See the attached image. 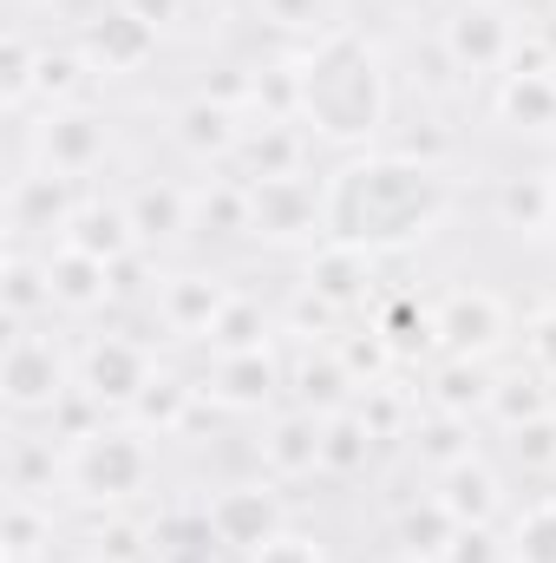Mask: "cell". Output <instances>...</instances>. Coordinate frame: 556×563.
<instances>
[{
  "label": "cell",
  "mask_w": 556,
  "mask_h": 563,
  "mask_svg": "<svg viewBox=\"0 0 556 563\" xmlns=\"http://www.w3.org/2000/svg\"><path fill=\"white\" fill-rule=\"evenodd\" d=\"M256 223V190L243 177H210L203 190H190V230L203 236H249Z\"/></svg>",
  "instance_id": "22"
},
{
  "label": "cell",
  "mask_w": 556,
  "mask_h": 563,
  "mask_svg": "<svg viewBox=\"0 0 556 563\" xmlns=\"http://www.w3.org/2000/svg\"><path fill=\"white\" fill-rule=\"evenodd\" d=\"M33 79H40V46H26L20 33L0 40V99L7 106H26L33 99Z\"/></svg>",
  "instance_id": "40"
},
{
  "label": "cell",
  "mask_w": 556,
  "mask_h": 563,
  "mask_svg": "<svg viewBox=\"0 0 556 563\" xmlns=\"http://www.w3.org/2000/svg\"><path fill=\"white\" fill-rule=\"evenodd\" d=\"M438 46L458 73L485 79V73H504L518 59V26L498 0H458L445 20H438Z\"/></svg>",
  "instance_id": "4"
},
{
  "label": "cell",
  "mask_w": 556,
  "mask_h": 563,
  "mask_svg": "<svg viewBox=\"0 0 556 563\" xmlns=\"http://www.w3.org/2000/svg\"><path fill=\"white\" fill-rule=\"evenodd\" d=\"M374 445H380V432L360 420V407H341V413L321 420V472L360 478V472L374 465Z\"/></svg>",
  "instance_id": "25"
},
{
  "label": "cell",
  "mask_w": 556,
  "mask_h": 563,
  "mask_svg": "<svg viewBox=\"0 0 556 563\" xmlns=\"http://www.w3.org/2000/svg\"><path fill=\"white\" fill-rule=\"evenodd\" d=\"M432 321H438V347L458 354V361H485V354L504 347V334H511V314H504V301H498L491 288H452V295L432 308Z\"/></svg>",
  "instance_id": "8"
},
{
  "label": "cell",
  "mask_w": 556,
  "mask_h": 563,
  "mask_svg": "<svg viewBox=\"0 0 556 563\" xmlns=\"http://www.w3.org/2000/svg\"><path fill=\"white\" fill-rule=\"evenodd\" d=\"M445 177L413 151H374L327 177V236L360 250H407L445 223Z\"/></svg>",
  "instance_id": "1"
},
{
  "label": "cell",
  "mask_w": 556,
  "mask_h": 563,
  "mask_svg": "<svg viewBox=\"0 0 556 563\" xmlns=\"http://www.w3.org/2000/svg\"><path fill=\"white\" fill-rule=\"evenodd\" d=\"M210 347H216V354H249V347H269V314H263L249 295H236V301L223 308V321L210 328Z\"/></svg>",
  "instance_id": "36"
},
{
  "label": "cell",
  "mask_w": 556,
  "mask_h": 563,
  "mask_svg": "<svg viewBox=\"0 0 556 563\" xmlns=\"http://www.w3.org/2000/svg\"><path fill=\"white\" fill-rule=\"evenodd\" d=\"M59 243H73V250H86V256H99V263L119 269L138 250V230H132L125 203H79V217H73V230Z\"/></svg>",
  "instance_id": "23"
},
{
  "label": "cell",
  "mask_w": 556,
  "mask_h": 563,
  "mask_svg": "<svg viewBox=\"0 0 556 563\" xmlns=\"http://www.w3.org/2000/svg\"><path fill=\"white\" fill-rule=\"evenodd\" d=\"M485 413L504 426V432H518V426L544 420V413H556L551 407V380L531 367V374H498L491 380V400H485Z\"/></svg>",
  "instance_id": "29"
},
{
  "label": "cell",
  "mask_w": 556,
  "mask_h": 563,
  "mask_svg": "<svg viewBox=\"0 0 556 563\" xmlns=\"http://www.w3.org/2000/svg\"><path fill=\"white\" fill-rule=\"evenodd\" d=\"M524 341H531V367H537L544 380H556V308H544V314L531 321Z\"/></svg>",
  "instance_id": "48"
},
{
  "label": "cell",
  "mask_w": 556,
  "mask_h": 563,
  "mask_svg": "<svg viewBox=\"0 0 556 563\" xmlns=\"http://www.w3.org/2000/svg\"><path fill=\"white\" fill-rule=\"evenodd\" d=\"M170 132H177V144H184L190 157L210 164V157H236V144H243L249 125H236V106H223L216 92H203V99H184V106H177V125H170Z\"/></svg>",
  "instance_id": "18"
},
{
  "label": "cell",
  "mask_w": 556,
  "mask_h": 563,
  "mask_svg": "<svg viewBox=\"0 0 556 563\" xmlns=\"http://www.w3.org/2000/svg\"><path fill=\"white\" fill-rule=\"evenodd\" d=\"M46 282H53V308L86 314V308H99V301L112 295V263H99V256L59 243V250L46 256Z\"/></svg>",
  "instance_id": "20"
},
{
  "label": "cell",
  "mask_w": 556,
  "mask_h": 563,
  "mask_svg": "<svg viewBox=\"0 0 556 563\" xmlns=\"http://www.w3.org/2000/svg\"><path fill=\"white\" fill-rule=\"evenodd\" d=\"M210 531H216V551H243L256 558L269 538H281V498L276 485H223L210 505H203Z\"/></svg>",
  "instance_id": "9"
},
{
  "label": "cell",
  "mask_w": 556,
  "mask_h": 563,
  "mask_svg": "<svg viewBox=\"0 0 556 563\" xmlns=\"http://www.w3.org/2000/svg\"><path fill=\"white\" fill-rule=\"evenodd\" d=\"M249 106H256L263 119L294 125V119H301V59H276V66H263V73L249 79Z\"/></svg>",
  "instance_id": "34"
},
{
  "label": "cell",
  "mask_w": 556,
  "mask_h": 563,
  "mask_svg": "<svg viewBox=\"0 0 556 563\" xmlns=\"http://www.w3.org/2000/svg\"><path fill=\"white\" fill-rule=\"evenodd\" d=\"M249 190H256L249 236H263V243H314V236H327V190H314L308 177H276V184H249Z\"/></svg>",
  "instance_id": "7"
},
{
  "label": "cell",
  "mask_w": 556,
  "mask_h": 563,
  "mask_svg": "<svg viewBox=\"0 0 556 563\" xmlns=\"http://www.w3.org/2000/svg\"><path fill=\"white\" fill-rule=\"evenodd\" d=\"M334 354H341V367L354 374V387H380L387 367H393V347H387L380 328H367V334H354V341H334Z\"/></svg>",
  "instance_id": "39"
},
{
  "label": "cell",
  "mask_w": 556,
  "mask_h": 563,
  "mask_svg": "<svg viewBox=\"0 0 556 563\" xmlns=\"http://www.w3.org/2000/svg\"><path fill=\"white\" fill-rule=\"evenodd\" d=\"M79 53H86L92 73H138V66H151V53H157V26H144L138 13H125V7L92 13L86 33H79Z\"/></svg>",
  "instance_id": "13"
},
{
  "label": "cell",
  "mask_w": 556,
  "mask_h": 563,
  "mask_svg": "<svg viewBox=\"0 0 556 563\" xmlns=\"http://www.w3.org/2000/svg\"><path fill=\"white\" fill-rule=\"evenodd\" d=\"M0 394H7V407H13V413H53V407L73 394L59 341H53V334H26V328H20V334L7 341V361H0Z\"/></svg>",
  "instance_id": "5"
},
{
  "label": "cell",
  "mask_w": 556,
  "mask_h": 563,
  "mask_svg": "<svg viewBox=\"0 0 556 563\" xmlns=\"http://www.w3.org/2000/svg\"><path fill=\"white\" fill-rule=\"evenodd\" d=\"M7 472H13V498H33L40 478H53V439H20Z\"/></svg>",
  "instance_id": "42"
},
{
  "label": "cell",
  "mask_w": 556,
  "mask_h": 563,
  "mask_svg": "<svg viewBox=\"0 0 556 563\" xmlns=\"http://www.w3.org/2000/svg\"><path fill=\"white\" fill-rule=\"evenodd\" d=\"M498 119L511 132H531V139H551L556 132V73L537 59V66H511L498 79Z\"/></svg>",
  "instance_id": "15"
},
{
  "label": "cell",
  "mask_w": 556,
  "mask_h": 563,
  "mask_svg": "<svg viewBox=\"0 0 556 563\" xmlns=\"http://www.w3.org/2000/svg\"><path fill=\"white\" fill-rule=\"evenodd\" d=\"M99 563H105V558H99Z\"/></svg>",
  "instance_id": "54"
},
{
  "label": "cell",
  "mask_w": 556,
  "mask_h": 563,
  "mask_svg": "<svg viewBox=\"0 0 556 563\" xmlns=\"http://www.w3.org/2000/svg\"><path fill=\"white\" fill-rule=\"evenodd\" d=\"M125 217H132V230H138V250H164V243H177V236L190 230V190L151 177V184H138V190L125 197Z\"/></svg>",
  "instance_id": "19"
},
{
  "label": "cell",
  "mask_w": 556,
  "mask_h": 563,
  "mask_svg": "<svg viewBox=\"0 0 556 563\" xmlns=\"http://www.w3.org/2000/svg\"><path fill=\"white\" fill-rule=\"evenodd\" d=\"M511 563H556V498L531 505L511 531Z\"/></svg>",
  "instance_id": "38"
},
{
  "label": "cell",
  "mask_w": 556,
  "mask_h": 563,
  "mask_svg": "<svg viewBox=\"0 0 556 563\" xmlns=\"http://www.w3.org/2000/svg\"><path fill=\"white\" fill-rule=\"evenodd\" d=\"M281 387V367L269 347H249V354H216V367H210V400L216 407H230V413H263L269 400H276Z\"/></svg>",
  "instance_id": "14"
},
{
  "label": "cell",
  "mask_w": 556,
  "mask_h": 563,
  "mask_svg": "<svg viewBox=\"0 0 556 563\" xmlns=\"http://www.w3.org/2000/svg\"><path fill=\"white\" fill-rule=\"evenodd\" d=\"M301 119L327 144H367L387 125V66L367 33L327 26L301 59Z\"/></svg>",
  "instance_id": "2"
},
{
  "label": "cell",
  "mask_w": 556,
  "mask_h": 563,
  "mask_svg": "<svg viewBox=\"0 0 556 563\" xmlns=\"http://www.w3.org/2000/svg\"><path fill=\"white\" fill-rule=\"evenodd\" d=\"M236 164H243V184L301 177V132H294V125H281V119H263V125H249V132H243Z\"/></svg>",
  "instance_id": "21"
},
{
  "label": "cell",
  "mask_w": 556,
  "mask_h": 563,
  "mask_svg": "<svg viewBox=\"0 0 556 563\" xmlns=\"http://www.w3.org/2000/svg\"><path fill=\"white\" fill-rule=\"evenodd\" d=\"M438 505L458 518V525H491L498 518V472L485 459H458L438 472Z\"/></svg>",
  "instance_id": "24"
},
{
  "label": "cell",
  "mask_w": 556,
  "mask_h": 563,
  "mask_svg": "<svg viewBox=\"0 0 556 563\" xmlns=\"http://www.w3.org/2000/svg\"><path fill=\"white\" fill-rule=\"evenodd\" d=\"M374 328L387 334L393 361H419V354H432V347H438V321H432V308H419L413 295H393V301L380 308V321H374Z\"/></svg>",
  "instance_id": "31"
},
{
  "label": "cell",
  "mask_w": 556,
  "mask_h": 563,
  "mask_svg": "<svg viewBox=\"0 0 556 563\" xmlns=\"http://www.w3.org/2000/svg\"><path fill=\"white\" fill-rule=\"evenodd\" d=\"M73 217H79L73 177H59V170H26V177H13V190H7V223H13V236H66Z\"/></svg>",
  "instance_id": "12"
},
{
  "label": "cell",
  "mask_w": 556,
  "mask_h": 563,
  "mask_svg": "<svg viewBox=\"0 0 556 563\" xmlns=\"http://www.w3.org/2000/svg\"><path fill=\"white\" fill-rule=\"evenodd\" d=\"M263 13H269V26L281 33H327V0H263Z\"/></svg>",
  "instance_id": "44"
},
{
  "label": "cell",
  "mask_w": 556,
  "mask_h": 563,
  "mask_svg": "<svg viewBox=\"0 0 556 563\" xmlns=\"http://www.w3.org/2000/svg\"><path fill=\"white\" fill-rule=\"evenodd\" d=\"M321 420H327V413L294 407V413H281V420L263 432V472H269V485H294V478L321 472Z\"/></svg>",
  "instance_id": "16"
},
{
  "label": "cell",
  "mask_w": 556,
  "mask_h": 563,
  "mask_svg": "<svg viewBox=\"0 0 556 563\" xmlns=\"http://www.w3.org/2000/svg\"><path fill=\"white\" fill-rule=\"evenodd\" d=\"M92 66H86V53L73 46V53H40V79H33V92L40 99H53V106H79V79H86Z\"/></svg>",
  "instance_id": "41"
},
{
  "label": "cell",
  "mask_w": 556,
  "mask_h": 563,
  "mask_svg": "<svg viewBox=\"0 0 556 563\" xmlns=\"http://www.w3.org/2000/svg\"><path fill=\"white\" fill-rule=\"evenodd\" d=\"M288 387L301 394V407H308V413H341V407H347V394H354V374L341 367V354H334V347H321V354H301V361H294Z\"/></svg>",
  "instance_id": "28"
},
{
  "label": "cell",
  "mask_w": 556,
  "mask_h": 563,
  "mask_svg": "<svg viewBox=\"0 0 556 563\" xmlns=\"http://www.w3.org/2000/svg\"><path fill=\"white\" fill-rule=\"evenodd\" d=\"M498 223L518 236H551V170H518L498 184Z\"/></svg>",
  "instance_id": "27"
},
{
  "label": "cell",
  "mask_w": 556,
  "mask_h": 563,
  "mask_svg": "<svg viewBox=\"0 0 556 563\" xmlns=\"http://www.w3.org/2000/svg\"><path fill=\"white\" fill-rule=\"evenodd\" d=\"M367 282H374V250H360V243H334V236H321L314 243V256H308V295H321L327 308H347V301H360L367 295Z\"/></svg>",
  "instance_id": "17"
},
{
  "label": "cell",
  "mask_w": 556,
  "mask_h": 563,
  "mask_svg": "<svg viewBox=\"0 0 556 563\" xmlns=\"http://www.w3.org/2000/svg\"><path fill=\"white\" fill-rule=\"evenodd\" d=\"M236 301V288L223 276H210V269H184V276H170L157 288V321L170 328V334H184V341H210V328L223 321V308Z\"/></svg>",
  "instance_id": "11"
},
{
  "label": "cell",
  "mask_w": 556,
  "mask_h": 563,
  "mask_svg": "<svg viewBox=\"0 0 556 563\" xmlns=\"http://www.w3.org/2000/svg\"><path fill=\"white\" fill-rule=\"evenodd\" d=\"M511 452H518V465H531V472H551L556 465V413H544V420L518 426L511 432Z\"/></svg>",
  "instance_id": "43"
},
{
  "label": "cell",
  "mask_w": 556,
  "mask_h": 563,
  "mask_svg": "<svg viewBox=\"0 0 556 563\" xmlns=\"http://www.w3.org/2000/svg\"><path fill=\"white\" fill-rule=\"evenodd\" d=\"M537 59H544V66L556 73V7L544 13V20H537Z\"/></svg>",
  "instance_id": "51"
},
{
  "label": "cell",
  "mask_w": 556,
  "mask_h": 563,
  "mask_svg": "<svg viewBox=\"0 0 556 563\" xmlns=\"http://www.w3.org/2000/svg\"><path fill=\"white\" fill-rule=\"evenodd\" d=\"M445 563H504V551H498L491 525H465V531L452 538V551H445Z\"/></svg>",
  "instance_id": "46"
},
{
  "label": "cell",
  "mask_w": 556,
  "mask_h": 563,
  "mask_svg": "<svg viewBox=\"0 0 556 563\" xmlns=\"http://www.w3.org/2000/svg\"><path fill=\"white\" fill-rule=\"evenodd\" d=\"M360 420L374 426L380 439H393V432L407 426V400H400V394H393V387L380 380V387H367V407H360Z\"/></svg>",
  "instance_id": "45"
},
{
  "label": "cell",
  "mask_w": 556,
  "mask_h": 563,
  "mask_svg": "<svg viewBox=\"0 0 556 563\" xmlns=\"http://www.w3.org/2000/svg\"><path fill=\"white\" fill-rule=\"evenodd\" d=\"M458 531H465V525H458L438 498L407 505V511L393 518V544H400V558H419V563H445V551H452Z\"/></svg>",
  "instance_id": "26"
},
{
  "label": "cell",
  "mask_w": 556,
  "mask_h": 563,
  "mask_svg": "<svg viewBox=\"0 0 556 563\" xmlns=\"http://www.w3.org/2000/svg\"><path fill=\"white\" fill-rule=\"evenodd\" d=\"M485 400H491V374H485L478 361L445 354V367L432 374V407H438V413H478Z\"/></svg>",
  "instance_id": "32"
},
{
  "label": "cell",
  "mask_w": 556,
  "mask_h": 563,
  "mask_svg": "<svg viewBox=\"0 0 556 563\" xmlns=\"http://www.w3.org/2000/svg\"><path fill=\"white\" fill-rule=\"evenodd\" d=\"M551 236H556V170H551Z\"/></svg>",
  "instance_id": "52"
},
{
  "label": "cell",
  "mask_w": 556,
  "mask_h": 563,
  "mask_svg": "<svg viewBox=\"0 0 556 563\" xmlns=\"http://www.w3.org/2000/svg\"><path fill=\"white\" fill-rule=\"evenodd\" d=\"M249 563H327V558H321V544H314L308 531H281V538H269Z\"/></svg>",
  "instance_id": "47"
},
{
  "label": "cell",
  "mask_w": 556,
  "mask_h": 563,
  "mask_svg": "<svg viewBox=\"0 0 556 563\" xmlns=\"http://www.w3.org/2000/svg\"><path fill=\"white\" fill-rule=\"evenodd\" d=\"M73 485L99 505H125L151 485V445L138 426H99L86 445H73Z\"/></svg>",
  "instance_id": "3"
},
{
  "label": "cell",
  "mask_w": 556,
  "mask_h": 563,
  "mask_svg": "<svg viewBox=\"0 0 556 563\" xmlns=\"http://www.w3.org/2000/svg\"><path fill=\"white\" fill-rule=\"evenodd\" d=\"M413 452L432 465V472L471 459V426H465V413H438V407H432V420L413 426Z\"/></svg>",
  "instance_id": "35"
},
{
  "label": "cell",
  "mask_w": 556,
  "mask_h": 563,
  "mask_svg": "<svg viewBox=\"0 0 556 563\" xmlns=\"http://www.w3.org/2000/svg\"><path fill=\"white\" fill-rule=\"evenodd\" d=\"M0 301H7V321L26 328L40 308H53V282H46V263H26L20 250L7 256V276H0Z\"/></svg>",
  "instance_id": "33"
},
{
  "label": "cell",
  "mask_w": 556,
  "mask_h": 563,
  "mask_svg": "<svg viewBox=\"0 0 556 563\" xmlns=\"http://www.w3.org/2000/svg\"><path fill=\"white\" fill-rule=\"evenodd\" d=\"M151 538V531H132V525H105L99 531V558L105 563H138V544Z\"/></svg>",
  "instance_id": "49"
},
{
  "label": "cell",
  "mask_w": 556,
  "mask_h": 563,
  "mask_svg": "<svg viewBox=\"0 0 556 563\" xmlns=\"http://www.w3.org/2000/svg\"><path fill=\"white\" fill-rule=\"evenodd\" d=\"M0 538H7V563H33L46 544H53V518H46L33 498H13V505H7V531H0Z\"/></svg>",
  "instance_id": "37"
},
{
  "label": "cell",
  "mask_w": 556,
  "mask_h": 563,
  "mask_svg": "<svg viewBox=\"0 0 556 563\" xmlns=\"http://www.w3.org/2000/svg\"><path fill=\"white\" fill-rule=\"evenodd\" d=\"M105 151H112V125H105V112H92V106H53V112L40 119V132H33L40 170H59V177L99 170Z\"/></svg>",
  "instance_id": "6"
},
{
  "label": "cell",
  "mask_w": 556,
  "mask_h": 563,
  "mask_svg": "<svg viewBox=\"0 0 556 563\" xmlns=\"http://www.w3.org/2000/svg\"><path fill=\"white\" fill-rule=\"evenodd\" d=\"M190 407H197V387L184 380V374H151V387L138 394V407H132V420L138 432H184L190 426Z\"/></svg>",
  "instance_id": "30"
},
{
  "label": "cell",
  "mask_w": 556,
  "mask_h": 563,
  "mask_svg": "<svg viewBox=\"0 0 556 563\" xmlns=\"http://www.w3.org/2000/svg\"><path fill=\"white\" fill-rule=\"evenodd\" d=\"M151 354H144L138 341H125V334H99V341H86V354H79V387L99 400V407H138V394L151 387Z\"/></svg>",
  "instance_id": "10"
},
{
  "label": "cell",
  "mask_w": 556,
  "mask_h": 563,
  "mask_svg": "<svg viewBox=\"0 0 556 563\" xmlns=\"http://www.w3.org/2000/svg\"><path fill=\"white\" fill-rule=\"evenodd\" d=\"M393 563H419V558H393Z\"/></svg>",
  "instance_id": "53"
},
{
  "label": "cell",
  "mask_w": 556,
  "mask_h": 563,
  "mask_svg": "<svg viewBox=\"0 0 556 563\" xmlns=\"http://www.w3.org/2000/svg\"><path fill=\"white\" fill-rule=\"evenodd\" d=\"M119 7H125V13H138L144 26H157V33H164L170 20H184V0H119Z\"/></svg>",
  "instance_id": "50"
}]
</instances>
